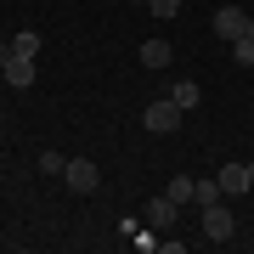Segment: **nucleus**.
<instances>
[{
	"label": "nucleus",
	"mask_w": 254,
	"mask_h": 254,
	"mask_svg": "<svg viewBox=\"0 0 254 254\" xmlns=\"http://www.w3.org/2000/svg\"><path fill=\"white\" fill-rule=\"evenodd\" d=\"M11 51H17V57H34V51H40V34H34V28H23V34H11Z\"/></svg>",
	"instance_id": "12"
},
{
	"label": "nucleus",
	"mask_w": 254,
	"mask_h": 254,
	"mask_svg": "<svg viewBox=\"0 0 254 254\" xmlns=\"http://www.w3.org/2000/svg\"><path fill=\"white\" fill-rule=\"evenodd\" d=\"M232 63L237 68H254V34H237L232 40Z\"/></svg>",
	"instance_id": "11"
},
{
	"label": "nucleus",
	"mask_w": 254,
	"mask_h": 254,
	"mask_svg": "<svg viewBox=\"0 0 254 254\" xmlns=\"http://www.w3.org/2000/svg\"><path fill=\"white\" fill-rule=\"evenodd\" d=\"M170 63H175L170 40H147V46H141V68H170Z\"/></svg>",
	"instance_id": "8"
},
{
	"label": "nucleus",
	"mask_w": 254,
	"mask_h": 254,
	"mask_svg": "<svg viewBox=\"0 0 254 254\" xmlns=\"http://www.w3.org/2000/svg\"><path fill=\"white\" fill-rule=\"evenodd\" d=\"M215 198H226V192H220V175H209V181H198V203H215Z\"/></svg>",
	"instance_id": "14"
},
{
	"label": "nucleus",
	"mask_w": 254,
	"mask_h": 254,
	"mask_svg": "<svg viewBox=\"0 0 254 254\" xmlns=\"http://www.w3.org/2000/svg\"><path fill=\"white\" fill-rule=\"evenodd\" d=\"M249 187H254V164H249Z\"/></svg>",
	"instance_id": "19"
},
{
	"label": "nucleus",
	"mask_w": 254,
	"mask_h": 254,
	"mask_svg": "<svg viewBox=\"0 0 254 254\" xmlns=\"http://www.w3.org/2000/svg\"><path fill=\"white\" fill-rule=\"evenodd\" d=\"M0 73H6V85H17V91H28V85H34V73H40V63H34V57H17V51H11V63L0 68Z\"/></svg>",
	"instance_id": "5"
},
{
	"label": "nucleus",
	"mask_w": 254,
	"mask_h": 254,
	"mask_svg": "<svg viewBox=\"0 0 254 254\" xmlns=\"http://www.w3.org/2000/svg\"><path fill=\"white\" fill-rule=\"evenodd\" d=\"M232 232H237V220H232V209L220 203V198H215V203H203V237H209V243H226Z\"/></svg>",
	"instance_id": "2"
},
{
	"label": "nucleus",
	"mask_w": 254,
	"mask_h": 254,
	"mask_svg": "<svg viewBox=\"0 0 254 254\" xmlns=\"http://www.w3.org/2000/svg\"><path fill=\"white\" fill-rule=\"evenodd\" d=\"M215 34H220V40L249 34V11H243V6H220V11H215Z\"/></svg>",
	"instance_id": "4"
},
{
	"label": "nucleus",
	"mask_w": 254,
	"mask_h": 254,
	"mask_svg": "<svg viewBox=\"0 0 254 254\" xmlns=\"http://www.w3.org/2000/svg\"><path fill=\"white\" fill-rule=\"evenodd\" d=\"M164 192H170L175 203H198V181H192V175H170V187H164Z\"/></svg>",
	"instance_id": "9"
},
{
	"label": "nucleus",
	"mask_w": 254,
	"mask_h": 254,
	"mask_svg": "<svg viewBox=\"0 0 254 254\" xmlns=\"http://www.w3.org/2000/svg\"><path fill=\"white\" fill-rule=\"evenodd\" d=\"M220 192H226V198L254 192V187H249V164H220Z\"/></svg>",
	"instance_id": "6"
},
{
	"label": "nucleus",
	"mask_w": 254,
	"mask_h": 254,
	"mask_svg": "<svg viewBox=\"0 0 254 254\" xmlns=\"http://www.w3.org/2000/svg\"><path fill=\"white\" fill-rule=\"evenodd\" d=\"M130 6H141V11H147V0H130Z\"/></svg>",
	"instance_id": "17"
},
{
	"label": "nucleus",
	"mask_w": 254,
	"mask_h": 254,
	"mask_svg": "<svg viewBox=\"0 0 254 254\" xmlns=\"http://www.w3.org/2000/svg\"><path fill=\"white\" fill-rule=\"evenodd\" d=\"M249 34H254V11H249Z\"/></svg>",
	"instance_id": "18"
},
{
	"label": "nucleus",
	"mask_w": 254,
	"mask_h": 254,
	"mask_svg": "<svg viewBox=\"0 0 254 254\" xmlns=\"http://www.w3.org/2000/svg\"><path fill=\"white\" fill-rule=\"evenodd\" d=\"M175 215H181V203H175L170 192H164V198H153V203H147V226H164V232H170V226H175Z\"/></svg>",
	"instance_id": "7"
},
{
	"label": "nucleus",
	"mask_w": 254,
	"mask_h": 254,
	"mask_svg": "<svg viewBox=\"0 0 254 254\" xmlns=\"http://www.w3.org/2000/svg\"><path fill=\"white\" fill-rule=\"evenodd\" d=\"M147 11H153V17H164V23H170V17H181V0H147Z\"/></svg>",
	"instance_id": "13"
},
{
	"label": "nucleus",
	"mask_w": 254,
	"mask_h": 254,
	"mask_svg": "<svg viewBox=\"0 0 254 254\" xmlns=\"http://www.w3.org/2000/svg\"><path fill=\"white\" fill-rule=\"evenodd\" d=\"M11 63V40H0V68H6Z\"/></svg>",
	"instance_id": "16"
},
{
	"label": "nucleus",
	"mask_w": 254,
	"mask_h": 254,
	"mask_svg": "<svg viewBox=\"0 0 254 254\" xmlns=\"http://www.w3.org/2000/svg\"><path fill=\"white\" fill-rule=\"evenodd\" d=\"M170 96H175V108H181V113H192V108H198V96H203V91H198V79H181V85H175Z\"/></svg>",
	"instance_id": "10"
},
{
	"label": "nucleus",
	"mask_w": 254,
	"mask_h": 254,
	"mask_svg": "<svg viewBox=\"0 0 254 254\" xmlns=\"http://www.w3.org/2000/svg\"><path fill=\"white\" fill-rule=\"evenodd\" d=\"M63 170H68L63 153H40V175H63Z\"/></svg>",
	"instance_id": "15"
},
{
	"label": "nucleus",
	"mask_w": 254,
	"mask_h": 254,
	"mask_svg": "<svg viewBox=\"0 0 254 254\" xmlns=\"http://www.w3.org/2000/svg\"><path fill=\"white\" fill-rule=\"evenodd\" d=\"M141 125L153 130V136H175V130H181V108H175V96H158V102H147Z\"/></svg>",
	"instance_id": "1"
},
{
	"label": "nucleus",
	"mask_w": 254,
	"mask_h": 254,
	"mask_svg": "<svg viewBox=\"0 0 254 254\" xmlns=\"http://www.w3.org/2000/svg\"><path fill=\"white\" fill-rule=\"evenodd\" d=\"M63 181H68V192H96V187H102V170H96L91 158H68Z\"/></svg>",
	"instance_id": "3"
}]
</instances>
